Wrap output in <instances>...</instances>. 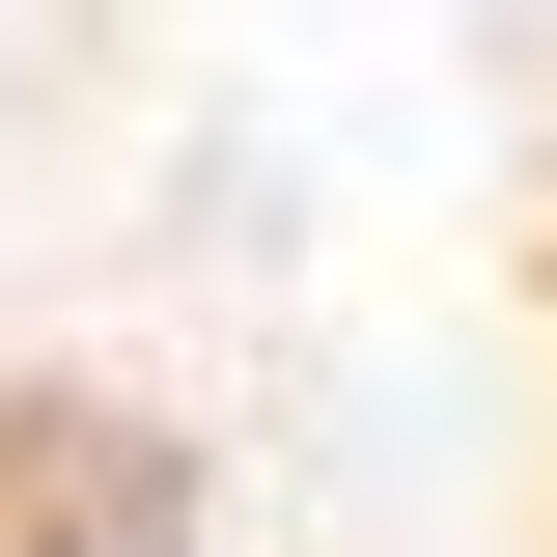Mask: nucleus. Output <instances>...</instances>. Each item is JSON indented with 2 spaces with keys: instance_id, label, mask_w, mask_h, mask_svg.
<instances>
[{
  "instance_id": "1",
  "label": "nucleus",
  "mask_w": 557,
  "mask_h": 557,
  "mask_svg": "<svg viewBox=\"0 0 557 557\" xmlns=\"http://www.w3.org/2000/svg\"><path fill=\"white\" fill-rule=\"evenodd\" d=\"M0 557H223V446H168V418H0Z\"/></svg>"
}]
</instances>
